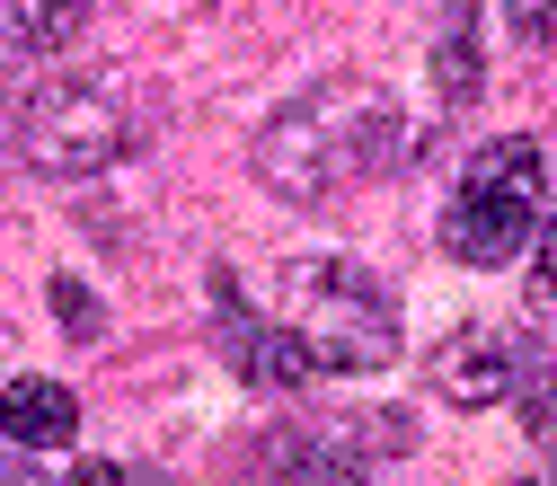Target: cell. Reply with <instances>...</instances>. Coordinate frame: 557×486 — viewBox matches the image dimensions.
I'll list each match as a JSON object with an SVG mask.
<instances>
[{
	"label": "cell",
	"instance_id": "ba28073f",
	"mask_svg": "<svg viewBox=\"0 0 557 486\" xmlns=\"http://www.w3.org/2000/svg\"><path fill=\"white\" fill-rule=\"evenodd\" d=\"M434 89H443V107H469V98L486 89V62H478V10H469V0H451V18H443V36H434Z\"/></svg>",
	"mask_w": 557,
	"mask_h": 486
},
{
	"label": "cell",
	"instance_id": "6da1fadb",
	"mask_svg": "<svg viewBox=\"0 0 557 486\" xmlns=\"http://www.w3.org/2000/svg\"><path fill=\"white\" fill-rule=\"evenodd\" d=\"M389 151H398L389 98L363 89V80H319L310 98H293L257 133V186L293 195V203H327L336 186L389 169Z\"/></svg>",
	"mask_w": 557,
	"mask_h": 486
},
{
	"label": "cell",
	"instance_id": "277c9868",
	"mask_svg": "<svg viewBox=\"0 0 557 486\" xmlns=\"http://www.w3.org/2000/svg\"><path fill=\"white\" fill-rule=\"evenodd\" d=\"M124 142H133V115L107 80H53L18 115V160L36 177H98L107 160H124Z\"/></svg>",
	"mask_w": 557,
	"mask_h": 486
},
{
	"label": "cell",
	"instance_id": "7a4b0ae2",
	"mask_svg": "<svg viewBox=\"0 0 557 486\" xmlns=\"http://www.w3.org/2000/svg\"><path fill=\"white\" fill-rule=\"evenodd\" d=\"M274 319H284L319 372H381L398 354V301L345 257H293L274 274Z\"/></svg>",
	"mask_w": 557,
	"mask_h": 486
},
{
	"label": "cell",
	"instance_id": "3957f363",
	"mask_svg": "<svg viewBox=\"0 0 557 486\" xmlns=\"http://www.w3.org/2000/svg\"><path fill=\"white\" fill-rule=\"evenodd\" d=\"M540 177H548V160H540L531 133L486 142V151L460 169V195L443 203V248H451L460 265H505V257H522L531 230H540Z\"/></svg>",
	"mask_w": 557,
	"mask_h": 486
},
{
	"label": "cell",
	"instance_id": "7c38bea8",
	"mask_svg": "<svg viewBox=\"0 0 557 486\" xmlns=\"http://www.w3.org/2000/svg\"><path fill=\"white\" fill-rule=\"evenodd\" d=\"M53 319L72 327V336H98V327H107V319H98V301H89V292L72 284V274H62V284H53Z\"/></svg>",
	"mask_w": 557,
	"mask_h": 486
},
{
	"label": "cell",
	"instance_id": "30bf717a",
	"mask_svg": "<svg viewBox=\"0 0 557 486\" xmlns=\"http://www.w3.org/2000/svg\"><path fill=\"white\" fill-rule=\"evenodd\" d=\"M496 18H505V36L513 45H557V0H496Z\"/></svg>",
	"mask_w": 557,
	"mask_h": 486
},
{
	"label": "cell",
	"instance_id": "4fadbf2b",
	"mask_svg": "<svg viewBox=\"0 0 557 486\" xmlns=\"http://www.w3.org/2000/svg\"><path fill=\"white\" fill-rule=\"evenodd\" d=\"M531 248H540V292L557 301V222H540V230H531Z\"/></svg>",
	"mask_w": 557,
	"mask_h": 486
},
{
	"label": "cell",
	"instance_id": "9c48e42d",
	"mask_svg": "<svg viewBox=\"0 0 557 486\" xmlns=\"http://www.w3.org/2000/svg\"><path fill=\"white\" fill-rule=\"evenodd\" d=\"M513 398L531 407V443L557 460V363H548V354H522V381H513Z\"/></svg>",
	"mask_w": 557,
	"mask_h": 486
},
{
	"label": "cell",
	"instance_id": "5b68a950",
	"mask_svg": "<svg viewBox=\"0 0 557 486\" xmlns=\"http://www.w3.org/2000/svg\"><path fill=\"white\" fill-rule=\"evenodd\" d=\"M213 327L231 336V363H239V381L248 389H301L319 363H310V345L284 327V319H248V301H239V284L231 274H213Z\"/></svg>",
	"mask_w": 557,
	"mask_h": 486
},
{
	"label": "cell",
	"instance_id": "8992f818",
	"mask_svg": "<svg viewBox=\"0 0 557 486\" xmlns=\"http://www.w3.org/2000/svg\"><path fill=\"white\" fill-rule=\"evenodd\" d=\"M522 363V345L505 336V327H451L443 345H434V398L443 407H496V398H513V372Z\"/></svg>",
	"mask_w": 557,
	"mask_h": 486
},
{
	"label": "cell",
	"instance_id": "52a82bcc",
	"mask_svg": "<svg viewBox=\"0 0 557 486\" xmlns=\"http://www.w3.org/2000/svg\"><path fill=\"white\" fill-rule=\"evenodd\" d=\"M0 434H10L18 451H62L81 434V398L62 381H45V372H18L10 389H0Z\"/></svg>",
	"mask_w": 557,
	"mask_h": 486
},
{
	"label": "cell",
	"instance_id": "8fae6325",
	"mask_svg": "<svg viewBox=\"0 0 557 486\" xmlns=\"http://www.w3.org/2000/svg\"><path fill=\"white\" fill-rule=\"evenodd\" d=\"M27 53H36V18H27V0H0V80H10Z\"/></svg>",
	"mask_w": 557,
	"mask_h": 486
}]
</instances>
